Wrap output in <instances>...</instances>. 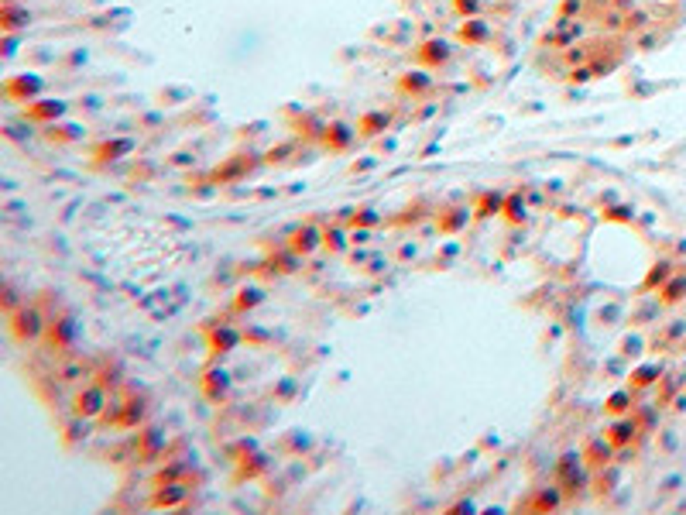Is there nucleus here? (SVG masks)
<instances>
[{
	"instance_id": "f257e3e1",
	"label": "nucleus",
	"mask_w": 686,
	"mask_h": 515,
	"mask_svg": "<svg viewBox=\"0 0 686 515\" xmlns=\"http://www.w3.org/2000/svg\"><path fill=\"white\" fill-rule=\"evenodd\" d=\"M7 323H11L14 340H21V344H28V340H41V337H45V330H48V319H45V313H41V306H35V302L18 306V309L11 313Z\"/></svg>"
},
{
	"instance_id": "f03ea898",
	"label": "nucleus",
	"mask_w": 686,
	"mask_h": 515,
	"mask_svg": "<svg viewBox=\"0 0 686 515\" xmlns=\"http://www.w3.org/2000/svg\"><path fill=\"white\" fill-rule=\"evenodd\" d=\"M107 405H110L107 385H103V381H86L82 388H76V395H73V416L76 419H103Z\"/></svg>"
},
{
	"instance_id": "7ed1b4c3",
	"label": "nucleus",
	"mask_w": 686,
	"mask_h": 515,
	"mask_svg": "<svg viewBox=\"0 0 686 515\" xmlns=\"http://www.w3.org/2000/svg\"><path fill=\"white\" fill-rule=\"evenodd\" d=\"M316 248H323V230H319L316 223L295 227L292 238H289V251H295L299 258H306V255H313Z\"/></svg>"
},
{
	"instance_id": "20e7f679",
	"label": "nucleus",
	"mask_w": 686,
	"mask_h": 515,
	"mask_svg": "<svg viewBox=\"0 0 686 515\" xmlns=\"http://www.w3.org/2000/svg\"><path fill=\"white\" fill-rule=\"evenodd\" d=\"M580 457H584V467H590V471H601V467H608L611 457H614V443H611L608 436H604V440H590Z\"/></svg>"
},
{
	"instance_id": "39448f33",
	"label": "nucleus",
	"mask_w": 686,
	"mask_h": 515,
	"mask_svg": "<svg viewBox=\"0 0 686 515\" xmlns=\"http://www.w3.org/2000/svg\"><path fill=\"white\" fill-rule=\"evenodd\" d=\"M559 501H563V495H559V492H552V488H542V492H535L532 498L518 501V509H522V512H552V509H559Z\"/></svg>"
},
{
	"instance_id": "423d86ee",
	"label": "nucleus",
	"mask_w": 686,
	"mask_h": 515,
	"mask_svg": "<svg viewBox=\"0 0 686 515\" xmlns=\"http://www.w3.org/2000/svg\"><path fill=\"white\" fill-rule=\"evenodd\" d=\"M353 134H357V127H347V124L333 120V124H326V131H323V144H326L330 152H343L353 141Z\"/></svg>"
},
{
	"instance_id": "0eeeda50",
	"label": "nucleus",
	"mask_w": 686,
	"mask_h": 515,
	"mask_svg": "<svg viewBox=\"0 0 686 515\" xmlns=\"http://www.w3.org/2000/svg\"><path fill=\"white\" fill-rule=\"evenodd\" d=\"M254 165H257V159H230L227 165H220V169L213 172V182H220V186H223V182L244 179L247 172H251V169H254Z\"/></svg>"
},
{
	"instance_id": "6e6552de",
	"label": "nucleus",
	"mask_w": 686,
	"mask_h": 515,
	"mask_svg": "<svg viewBox=\"0 0 686 515\" xmlns=\"http://www.w3.org/2000/svg\"><path fill=\"white\" fill-rule=\"evenodd\" d=\"M635 419L631 416H618L614 423H611V430H608V440L614 443V450H621V447H628L631 443V436H635Z\"/></svg>"
},
{
	"instance_id": "1a4fd4ad",
	"label": "nucleus",
	"mask_w": 686,
	"mask_h": 515,
	"mask_svg": "<svg viewBox=\"0 0 686 515\" xmlns=\"http://www.w3.org/2000/svg\"><path fill=\"white\" fill-rule=\"evenodd\" d=\"M237 344H240V330L227 326V323L210 334V351H213V354H227V351H234Z\"/></svg>"
},
{
	"instance_id": "9d476101",
	"label": "nucleus",
	"mask_w": 686,
	"mask_h": 515,
	"mask_svg": "<svg viewBox=\"0 0 686 515\" xmlns=\"http://www.w3.org/2000/svg\"><path fill=\"white\" fill-rule=\"evenodd\" d=\"M388 124H392V117H388L385 110L364 114V117L357 120V138H374V134H381V131H385Z\"/></svg>"
},
{
	"instance_id": "9b49d317",
	"label": "nucleus",
	"mask_w": 686,
	"mask_h": 515,
	"mask_svg": "<svg viewBox=\"0 0 686 515\" xmlns=\"http://www.w3.org/2000/svg\"><path fill=\"white\" fill-rule=\"evenodd\" d=\"M48 337L55 344V351H69V344H73V319L69 317L48 319Z\"/></svg>"
},
{
	"instance_id": "f8f14e48",
	"label": "nucleus",
	"mask_w": 686,
	"mask_h": 515,
	"mask_svg": "<svg viewBox=\"0 0 686 515\" xmlns=\"http://www.w3.org/2000/svg\"><path fill=\"white\" fill-rule=\"evenodd\" d=\"M186 501V484H158V492L155 498H151V505L155 509H172V505H182Z\"/></svg>"
},
{
	"instance_id": "ddd939ff",
	"label": "nucleus",
	"mask_w": 686,
	"mask_h": 515,
	"mask_svg": "<svg viewBox=\"0 0 686 515\" xmlns=\"http://www.w3.org/2000/svg\"><path fill=\"white\" fill-rule=\"evenodd\" d=\"M62 103H28L24 107V117L28 120H35V124H48V120H55V117H62Z\"/></svg>"
},
{
	"instance_id": "4468645a",
	"label": "nucleus",
	"mask_w": 686,
	"mask_h": 515,
	"mask_svg": "<svg viewBox=\"0 0 686 515\" xmlns=\"http://www.w3.org/2000/svg\"><path fill=\"white\" fill-rule=\"evenodd\" d=\"M131 148H134L131 138H117V141H103L100 148H93V155H97V161H114L120 155H127Z\"/></svg>"
},
{
	"instance_id": "2eb2a0df",
	"label": "nucleus",
	"mask_w": 686,
	"mask_h": 515,
	"mask_svg": "<svg viewBox=\"0 0 686 515\" xmlns=\"http://www.w3.org/2000/svg\"><path fill=\"white\" fill-rule=\"evenodd\" d=\"M18 90H21V100H31V97H35V93L41 90V80H35V76H24V80H18V83H14V80L4 83V93H7L11 100L18 97Z\"/></svg>"
},
{
	"instance_id": "dca6fc26",
	"label": "nucleus",
	"mask_w": 686,
	"mask_h": 515,
	"mask_svg": "<svg viewBox=\"0 0 686 515\" xmlns=\"http://www.w3.org/2000/svg\"><path fill=\"white\" fill-rule=\"evenodd\" d=\"M505 210V196H498V193H484V196L473 203V213L477 217H494V213H501Z\"/></svg>"
},
{
	"instance_id": "f3484780",
	"label": "nucleus",
	"mask_w": 686,
	"mask_h": 515,
	"mask_svg": "<svg viewBox=\"0 0 686 515\" xmlns=\"http://www.w3.org/2000/svg\"><path fill=\"white\" fill-rule=\"evenodd\" d=\"M227 385H230V381H227V371H206V375H203V392L210 398H220L227 392Z\"/></svg>"
},
{
	"instance_id": "a211bd4d",
	"label": "nucleus",
	"mask_w": 686,
	"mask_h": 515,
	"mask_svg": "<svg viewBox=\"0 0 686 515\" xmlns=\"http://www.w3.org/2000/svg\"><path fill=\"white\" fill-rule=\"evenodd\" d=\"M604 413H608L611 419L628 416V413H631V392H614V395L604 402Z\"/></svg>"
},
{
	"instance_id": "6ab92c4d",
	"label": "nucleus",
	"mask_w": 686,
	"mask_h": 515,
	"mask_svg": "<svg viewBox=\"0 0 686 515\" xmlns=\"http://www.w3.org/2000/svg\"><path fill=\"white\" fill-rule=\"evenodd\" d=\"M419 59L436 65V62H446L450 59V48H446V41H426V48L419 52Z\"/></svg>"
},
{
	"instance_id": "aec40b11",
	"label": "nucleus",
	"mask_w": 686,
	"mask_h": 515,
	"mask_svg": "<svg viewBox=\"0 0 686 515\" xmlns=\"http://www.w3.org/2000/svg\"><path fill=\"white\" fill-rule=\"evenodd\" d=\"M501 213H505L511 223H522V220H525V199H522V193L505 196V210H501Z\"/></svg>"
},
{
	"instance_id": "412c9836",
	"label": "nucleus",
	"mask_w": 686,
	"mask_h": 515,
	"mask_svg": "<svg viewBox=\"0 0 686 515\" xmlns=\"http://www.w3.org/2000/svg\"><path fill=\"white\" fill-rule=\"evenodd\" d=\"M86 375H90V368H86V364H82L79 357L65 361V364L59 368V378H62V381H73V385H76V381H82Z\"/></svg>"
},
{
	"instance_id": "4be33fe9",
	"label": "nucleus",
	"mask_w": 686,
	"mask_h": 515,
	"mask_svg": "<svg viewBox=\"0 0 686 515\" xmlns=\"http://www.w3.org/2000/svg\"><path fill=\"white\" fill-rule=\"evenodd\" d=\"M467 220H471L467 210H456V213H450V217H439V230H443V234H456Z\"/></svg>"
},
{
	"instance_id": "5701e85b",
	"label": "nucleus",
	"mask_w": 686,
	"mask_h": 515,
	"mask_svg": "<svg viewBox=\"0 0 686 515\" xmlns=\"http://www.w3.org/2000/svg\"><path fill=\"white\" fill-rule=\"evenodd\" d=\"M323 248H330L333 255H340V251L347 248V240H343V230H340V227H330V230H323Z\"/></svg>"
},
{
	"instance_id": "b1692460",
	"label": "nucleus",
	"mask_w": 686,
	"mask_h": 515,
	"mask_svg": "<svg viewBox=\"0 0 686 515\" xmlns=\"http://www.w3.org/2000/svg\"><path fill=\"white\" fill-rule=\"evenodd\" d=\"M683 296H686V278H672L663 289V302H680Z\"/></svg>"
},
{
	"instance_id": "393cba45",
	"label": "nucleus",
	"mask_w": 686,
	"mask_h": 515,
	"mask_svg": "<svg viewBox=\"0 0 686 515\" xmlns=\"http://www.w3.org/2000/svg\"><path fill=\"white\" fill-rule=\"evenodd\" d=\"M377 220H381V217L374 213L371 206H360V210H357V213L350 217V223H353V227H374Z\"/></svg>"
},
{
	"instance_id": "a878e982",
	"label": "nucleus",
	"mask_w": 686,
	"mask_h": 515,
	"mask_svg": "<svg viewBox=\"0 0 686 515\" xmlns=\"http://www.w3.org/2000/svg\"><path fill=\"white\" fill-rule=\"evenodd\" d=\"M655 378H659V368H638L635 378H631V385H635V388H645V385H652Z\"/></svg>"
},
{
	"instance_id": "bb28decb",
	"label": "nucleus",
	"mask_w": 686,
	"mask_h": 515,
	"mask_svg": "<svg viewBox=\"0 0 686 515\" xmlns=\"http://www.w3.org/2000/svg\"><path fill=\"white\" fill-rule=\"evenodd\" d=\"M261 289H244V296L237 299V309H251V306H257L261 302Z\"/></svg>"
},
{
	"instance_id": "cd10ccee",
	"label": "nucleus",
	"mask_w": 686,
	"mask_h": 515,
	"mask_svg": "<svg viewBox=\"0 0 686 515\" xmlns=\"http://www.w3.org/2000/svg\"><path fill=\"white\" fill-rule=\"evenodd\" d=\"M463 509H473L471 501H456V505H450V512H463Z\"/></svg>"
}]
</instances>
